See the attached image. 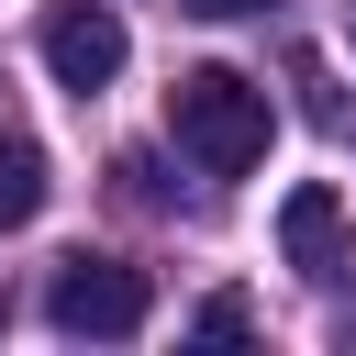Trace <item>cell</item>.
<instances>
[{"label":"cell","mask_w":356,"mask_h":356,"mask_svg":"<svg viewBox=\"0 0 356 356\" xmlns=\"http://www.w3.org/2000/svg\"><path fill=\"white\" fill-rule=\"evenodd\" d=\"M189 334H200V345H234V334H256V312H245V300H200Z\"/></svg>","instance_id":"cell-6"},{"label":"cell","mask_w":356,"mask_h":356,"mask_svg":"<svg viewBox=\"0 0 356 356\" xmlns=\"http://www.w3.org/2000/svg\"><path fill=\"white\" fill-rule=\"evenodd\" d=\"M167 134L189 145L200 178H245V167L267 156V89L234 78V67H189V78L167 89Z\"/></svg>","instance_id":"cell-1"},{"label":"cell","mask_w":356,"mask_h":356,"mask_svg":"<svg viewBox=\"0 0 356 356\" xmlns=\"http://www.w3.org/2000/svg\"><path fill=\"white\" fill-rule=\"evenodd\" d=\"M278 245L300 278H345V200L334 189H289L278 200Z\"/></svg>","instance_id":"cell-4"},{"label":"cell","mask_w":356,"mask_h":356,"mask_svg":"<svg viewBox=\"0 0 356 356\" xmlns=\"http://www.w3.org/2000/svg\"><path fill=\"white\" fill-rule=\"evenodd\" d=\"M44 67H56L78 100L111 89V78H122V22H111L100 0H56V11H44Z\"/></svg>","instance_id":"cell-3"},{"label":"cell","mask_w":356,"mask_h":356,"mask_svg":"<svg viewBox=\"0 0 356 356\" xmlns=\"http://www.w3.org/2000/svg\"><path fill=\"white\" fill-rule=\"evenodd\" d=\"M178 11H200V22H245V11H278V0H178Z\"/></svg>","instance_id":"cell-7"},{"label":"cell","mask_w":356,"mask_h":356,"mask_svg":"<svg viewBox=\"0 0 356 356\" xmlns=\"http://www.w3.org/2000/svg\"><path fill=\"white\" fill-rule=\"evenodd\" d=\"M44 323L78 334V345L145 334V267H122V256H67V267L44 278Z\"/></svg>","instance_id":"cell-2"},{"label":"cell","mask_w":356,"mask_h":356,"mask_svg":"<svg viewBox=\"0 0 356 356\" xmlns=\"http://www.w3.org/2000/svg\"><path fill=\"white\" fill-rule=\"evenodd\" d=\"M44 211V145L33 134H0V234Z\"/></svg>","instance_id":"cell-5"}]
</instances>
